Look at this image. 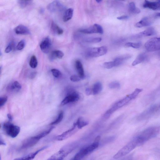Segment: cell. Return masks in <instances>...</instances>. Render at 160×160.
<instances>
[{
	"label": "cell",
	"mask_w": 160,
	"mask_h": 160,
	"mask_svg": "<svg viewBox=\"0 0 160 160\" xmlns=\"http://www.w3.org/2000/svg\"><path fill=\"white\" fill-rule=\"evenodd\" d=\"M79 32L86 34L99 33L102 34L104 33L103 28L100 25L97 24H95L87 29H80Z\"/></svg>",
	"instance_id": "cell-9"
},
{
	"label": "cell",
	"mask_w": 160,
	"mask_h": 160,
	"mask_svg": "<svg viewBox=\"0 0 160 160\" xmlns=\"http://www.w3.org/2000/svg\"><path fill=\"white\" fill-rule=\"evenodd\" d=\"M64 158L58 152L48 160H63Z\"/></svg>",
	"instance_id": "cell-41"
},
{
	"label": "cell",
	"mask_w": 160,
	"mask_h": 160,
	"mask_svg": "<svg viewBox=\"0 0 160 160\" xmlns=\"http://www.w3.org/2000/svg\"><path fill=\"white\" fill-rule=\"evenodd\" d=\"M54 127H52L48 130L42 132L37 135L31 137L26 139L22 143L20 148L24 149L32 147L36 145L40 140L49 134L54 129Z\"/></svg>",
	"instance_id": "cell-2"
},
{
	"label": "cell",
	"mask_w": 160,
	"mask_h": 160,
	"mask_svg": "<svg viewBox=\"0 0 160 160\" xmlns=\"http://www.w3.org/2000/svg\"><path fill=\"white\" fill-rule=\"evenodd\" d=\"M141 46L140 43H133L128 42L126 44V46L127 47H131L135 48H138Z\"/></svg>",
	"instance_id": "cell-35"
},
{
	"label": "cell",
	"mask_w": 160,
	"mask_h": 160,
	"mask_svg": "<svg viewBox=\"0 0 160 160\" xmlns=\"http://www.w3.org/2000/svg\"><path fill=\"white\" fill-rule=\"evenodd\" d=\"M120 84L117 81H113L109 84V87L112 89L119 88L120 87Z\"/></svg>",
	"instance_id": "cell-38"
},
{
	"label": "cell",
	"mask_w": 160,
	"mask_h": 160,
	"mask_svg": "<svg viewBox=\"0 0 160 160\" xmlns=\"http://www.w3.org/2000/svg\"><path fill=\"white\" fill-rule=\"evenodd\" d=\"M76 127L77 126L74 124L72 128L64 132L63 134L57 136L56 138V140L62 141L69 138L77 131L78 130L76 128Z\"/></svg>",
	"instance_id": "cell-12"
},
{
	"label": "cell",
	"mask_w": 160,
	"mask_h": 160,
	"mask_svg": "<svg viewBox=\"0 0 160 160\" xmlns=\"http://www.w3.org/2000/svg\"><path fill=\"white\" fill-rule=\"evenodd\" d=\"M77 145L76 142L70 143L64 147L60 150V152L65 157L76 148Z\"/></svg>",
	"instance_id": "cell-14"
},
{
	"label": "cell",
	"mask_w": 160,
	"mask_h": 160,
	"mask_svg": "<svg viewBox=\"0 0 160 160\" xmlns=\"http://www.w3.org/2000/svg\"><path fill=\"white\" fill-rule=\"evenodd\" d=\"M15 46L14 43L13 42L11 43L8 44L6 48L5 52L6 53H10L14 48Z\"/></svg>",
	"instance_id": "cell-42"
},
{
	"label": "cell",
	"mask_w": 160,
	"mask_h": 160,
	"mask_svg": "<svg viewBox=\"0 0 160 160\" xmlns=\"http://www.w3.org/2000/svg\"><path fill=\"white\" fill-rule=\"evenodd\" d=\"M156 33L155 29L152 27H150L140 32L137 36L139 37L149 36L156 34Z\"/></svg>",
	"instance_id": "cell-22"
},
{
	"label": "cell",
	"mask_w": 160,
	"mask_h": 160,
	"mask_svg": "<svg viewBox=\"0 0 160 160\" xmlns=\"http://www.w3.org/2000/svg\"><path fill=\"white\" fill-rule=\"evenodd\" d=\"M8 100L7 96H4L0 98V107L3 106L6 104Z\"/></svg>",
	"instance_id": "cell-44"
},
{
	"label": "cell",
	"mask_w": 160,
	"mask_h": 160,
	"mask_svg": "<svg viewBox=\"0 0 160 160\" xmlns=\"http://www.w3.org/2000/svg\"><path fill=\"white\" fill-rule=\"evenodd\" d=\"M37 73L36 72H33L30 75V78L33 79L36 76Z\"/></svg>",
	"instance_id": "cell-47"
},
{
	"label": "cell",
	"mask_w": 160,
	"mask_h": 160,
	"mask_svg": "<svg viewBox=\"0 0 160 160\" xmlns=\"http://www.w3.org/2000/svg\"><path fill=\"white\" fill-rule=\"evenodd\" d=\"M145 48L148 52H154L160 50V37L151 39L147 42Z\"/></svg>",
	"instance_id": "cell-8"
},
{
	"label": "cell",
	"mask_w": 160,
	"mask_h": 160,
	"mask_svg": "<svg viewBox=\"0 0 160 160\" xmlns=\"http://www.w3.org/2000/svg\"><path fill=\"white\" fill-rule=\"evenodd\" d=\"M147 56L145 53H143L139 55L133 62L132 66H135L147 60Z\"/></svg>",
	"instance_id": "cell-25"
},
{
	"label": "cell",
	"mask_w": 160,
	"mask_h": 160,
	"mask_svg": "<svg viewBox=\"0 0 160 160\" xmlns=\"http://www.w3.org/2000/svg\"><path fill=\"white\" fill-rule=\"evenodd\" d=\"M80 96L78 93L74 92L67 96L61 103V106H64L70 103L78 101Z\"/></svg>",
	"instance_id": "cell-11"
},
{
	"label": "cell",
	"mask_w": 160,
	"mask_h": 160,
	"mask_svg": "<svg viewBox=\"0 0 160 160\" xmlns=\"http://www.w3.org/2000/svg\"><path fill=\"white\" fill-rule=\"evenodd\" d=\"M102 39L100 38L96 37L88 38L86 39L85 41L86 42L89 43H98L100 42Z\"/></svg>",
	"instance_id": "cell-36"
},
{
	"label": "cell",
	"mask_w": 160,
	"mask_h": 160,
	"mask_svg": "<svg viewBox=\"0 0 160 160\" xmlns=\"http://www.w3.org/2000/svg\"><path fill=\"white\" fill-rule=\"evenodd\" d=\"M143 91L142 89L136 88L131 94L128 95L114 104L118 109L121 108L129 103L131 101L136 98L140 93Z\"/></svg>",
	"instance_id": "cell-6"
},
{
	"label": "cell",
	"mask_w": 160,
	"mask_h": 160,
	"mask_svg": "<svg viewBox=\"0 0 160 160\" xmlns=\"http://www.w3.org/2000/svg\"><path fill=\"white\" fill-rule=\"evenodd\" d=\"M129 18V17L127 15H123L118 17L117 19L118 20H127Z\"/></svg>",
	"instance_id": "cell-45"
},
{
	"label": "cell",
	"mask_w": 160,
	"mask_h": 160,
	"mask_svg": "<svg viewBox=\"0 0 160 160\" xmlns=\"http://www.w3.org/2000/svg\"><path fill=\"white\" fill-rule=\"evenodd\" d=\"M7 116L8 119L9 121L10 122L12 121L13 118L12 115L10 114H7Z\"/></svg>",
	"instance_id": "cell-48"
},
{
	"label": "cell",
	"mask_w": 160,
	"mask_h": 160,
	"mask_svg": "<svg viewBox=\"0 0 160 160\" xmlns=\"http://www.w3.org/2000/svg\"><path fill=\"white\" fill-rule=\"evenodd\" d=\"M103 89V86L100 82L96 83L93 86L92 92L93 95H98L101 91Z\"/></svg>",
	"instance_id": "cell-29"
},
{
	"label": "cell",
	"mask_w": 160,
	"mask_h": 160,
	"mask_svg": "<svg viewBox=\"0 0 160 160\" xmlns=\"http://www.w3.org/2000/svg\"><path fill=\"white\" fill-rule=\"evenodd\" d=\"M46 148V147H43L35 152L27 155L23 157L17 158L15 160H32L40 152L45 149Z\"/></svg>",
	"instance_id": "cell-21"
},
{
	"label": "cell",
	"mask_w": 160,
	"mask_h": 160,
	"mask_svg": "<svg viewBox=\"0 0 160 160\" xmlns=\"http://www.w3.org/2000/svg\"><path fill=\"white\" fill-rule=\"evenodd\" d=\"M92 90L90 88H87L85 91L86 94L88 96H89L91 95L92 92Z\"/></svg>",
	"instance_id": "cell-46"
},
{
	"label": "cell",
	"mask_w": 160,
	"mask_h": 160,
	"mask_svg": "<svg viewBox=\"0 0 160 160\" xmlns=\"http://www.w3.org/2000/svg\"><path fill=\"white\" fill-rule=\"evenodd\" d=\"M131 57V56L128 55L116 58L113 61L115 66L116 67L122 65L124 62L130 59Z\"/></svg>",
	"instance_id": "cell-23"
},
{
	"label": "cell",
	"mask_w": 160,
	"mask_h": 160,
	"mask_svg": "<svg viewBox=\"0 0 160 160\" xmlns=\"http://www.w3.org/2000/svg\"><path fill=\"white\" fill-rule=\"evenodd\" d=\"M32 1H18V4L20 7L23 8L30 5L32 2Z\"/></svg>",
	"instance_id": "cell-34"
},
{
	"label": "cell",
	"mask_w": 160,
	"mask_h": 160,
	"mask_svg": "<svg viewBox=\"0 0 160 160\" xmlns=\"http://www.w3.org/2000/svg\"><path fill=\"white\" fill-rule=\"evenodd\" d=\"M98 147L97 144L93 143L80 150L70 160H81L86 155L90 154Z\"/></svg>",
	"instance_id": "cell-5"
},
{
	"label": "cell",
	"mask_w": 160,
	"mask_h": 160,
	"mask_svg": "<svg viewBox=\"0 0 160 160\" xmlns=\"http://www.w3.org/2000/svg\"><path fill=\"white\" fill-rule=\"evenodd\" d=\"M79 129H81L88 124V122L83 121L81 118H79L76 122L74 123Z\"/></svg>",
	"instance_id": "cell-30"
},
{
	"label": "cell",
	"mask_w": 160,
	"mask_h": 160,
	"mask_svg": "<svg viewBox=\"0 0 160 160\" xmlns=\"http://www.w3.org/2000/svg\"><path fill=\"white\" fill-rule=\"evenodd\" d=\"M29 64L31 68L33 69L36 68L38 65V61L36 56L33 55L31 57Z\"/></svg>",
	"instance_id": "cell-32"
},
{
	"label": "cell",
	"mask_w": 160,
	"mask_h": 160,
	"mask_svg": "<svg viewBox=\"0 0 160 160\" xmlns=\"http://www.w3.org/2000/svg\"><path fill=\"white\" fill-rule=\"evenodd\" d=\"M51 41L49 37H47L43 39L40 44L41 51L45 54L50 52L51 46Z\"/></svg>",
	"instance_id": "cell-13"
},
{
	"label": "cell",
	"mask_w": 160,
	"mask_h": 160,
	"mask_svg": "<svg viewBox=\"0 0 160 160\" xmlns=\"http://www.w3.org/2000/svg\"><path fill=\"white\" fill-rule=\"evenodd\" d=\"M25 42L24 40H22L20 41L16 47V48L17 50L20 51L23 50L25 47Z\"/></svg>",
	"instance_id": "cell-40"
},
{
	"label": "cell",
	"mask_w": 160,
	"mask_h": 160,
	"mask_svg": "<svg viewBox=\"0 0 160 160\" xmlns=\"http://www.w3.org/2000/svg\"><path fill=\"white\" fill-rule=\"evenodd\" d=\"M21 84L17 81H15L9 84L6 88L7 91L11 92L19 91L21 89Z\"/></svg>",
	"instance_id": "cell-17"
},
{
	"label": "cell",
	"mask_w": 160,
	"mask_h": 160,
	"mask_svg": "<svg viewBox=\"0 0 160 160\" xmlns=\"http://www.w3.org/2000/svg\"><path fill=\"white\" fill-rule=\"evenodd\" d=\"M128 11L132 14H138L140 12V10L136 7L134 2H131L129 4Z\"/></svg>",
	"instance_id": "cell-28"
},
{
	"label": "cell",
	"mask_w": 160,
	"mask_h": 160,
	"mask_svg": "<svg viewBox=\"0 0 160 160\" xmlns=\"http://www.w3.org/2000/svg\"><path fill=\"white\" fill-rule=\"evenodd\" d=\"M64 112H61L59 114L58 116L56 119L55 121L52 122L50 124L51 125H56L60 123L63 119L64 117Z\"/></svg>",
	"instance_id": "cell-33"
},
{
	"label": "cell",
	"mask_w": 160,
	"mask_h": 160,
	"mask_svg": "<svg viewBox=\"0 0 160 160\" xmlns=\"http://www.w3.org/2000/svg\"><path fill=\"white\" fill-rule=\"evenodd\" d=\"M51 72L53 76L56 78H58L61 76L62 73L58 69H53L51 70Z\"/></svg>",
	"instance_id": "cell-37"
},
{
	"label": "cell",
	"mask_w": 160,
	"mask_h": 160,
	"mask_svg": "<svg viewBox=\"0 0 160 160\" xmlns=\"http://www.w3.org/2000/svg\"><path fill=\"white\" fill-rule=\"evenodd\" d=\"M104 67L107 69H110L114 67L115 65L113 61L105 62L104 64Z\"/></svg>",
	"instance_id": "cell-39"
},
{
	"label": "cell",
	"mask_w": 160,
	"mask_h": 160,
	"mask_svg": "<svg viewBox=\"0 0 160 160\" xmlns=\"http://www.w3.org/2000/svg\"><path fill=\"white\" fill-rule=\"evenodd\" d=\"M158 108V106L156 105H154L151 106L139 115L137 118L138 119L141 121L148 119L156 112Z\"/></svg>",
	"instance_id": "cell-10"
},
{
	"label": "cell",
	"mask_w": 160,
	"mask_h": 160,
	"mask_svg": "<svg viewBox=\"0 0 160 160\" xmlns=\"http://www.w3.org/2000/svg\"><path fill=\"white\" fill-rule=\"evenodd\" d=\"M71 81L73 82H77L81 81L82 79L79 76L76 75H72L70 77Z\"/></svg>",
	"instance_id": "cell-43"
},
{
	"label": "cell",
	"mask_w": 160,
	"mask_h": 160,
	"mask_svg": "<svg viewBox=\"0 0 160 160\" xmlns=\"http://www.w3.org/2000/svg\"><path fill=\"white\" fill-rule=\"evenodd\" d=\"M156 16L160 17V13H158L156 15Z\"/></svg>",
	"instance_id": "cell-49"
},
{
	"label": "cell",
	"mask_w": 160,
	"mask_h": 160,
	"mask_svg": "<svg viewBox=\"0 0 160 160\" xmlns=\"http://www.w3.org/2000/svg\"><path fill=\"white\" fill-rule=\"evenodd\" d=\"M137 146V142L134 139L119 150L118 152L114 155V158L117 159L125 156L135 149Z\"/></svg>",
	"instance_id": "cell-4"
},
{
	"label": "cell",
	"mask_w": 160,
	"mask_h": 160,
	"mask_svg": "<svg viewBox=\"0 0 160 160\" xmlns=\"http://www.w3.org/2000/svg\"><path fill=\"white\" fill-rule=\"evenodd\" d=\"M159 56L160 57V53H159Z\"/></svg>",
	"instance_id": "cell-51"
},
{
	"label": "cell",
	"mask_w": 160,
	"mask_h": 160,
	"mask_svg": "<svg viewBox=\"0 0 160 160\" xmlns=\"http://www.w3.org/2000/svg\"><path fill=\"white\" fill-rule=\"evenodd\" d=\"M159 131L157 127H153L146 129L135 138L138 145L143 144L150 139L156 136Z\"/></svg>",
	"instance_id": "cell-1"
},
{
	"label": "cell",
	"mask_w": 160,
	"mask_h": 160,
	"mask_svg": "<svg viewBox=\"0 0 160 160\" xmlns=\"http://www.w3.org/2000/svg\"><path fill=\"white\" fill-rule=\"evenodd\" d=\"M64 55L63 52L59 50H56L52 52L49 55L48 59L51 61H53L57 58L61 59Z\"/></svg>",
	"instance_id": "cell-20"
},
{
	"label": "cell",
	"mask_w": 160,
	"mask_h": 160,
	"mask_svg": "<svg viewBox=\"0 0 160 160\" xmlns=\"http://www.w3.org/2000/svg\"><path fill=\"white\" fill-rule=\"evenodd\" d=\"M143 6L145 8L153 10H160V1L154 2L145 1L143 4Z\"/></svg>",
	"instance_id": "cell-15"
},
{
	"label": "cell",
	"mask_w": 160,
	"mask_h": 160,
	"mask_svg": "<svg viewBox=\"0 0 160 160\" xmlns=\"http://www.w3.org/2000/svg\"><path fill=\"white\" fill-rule=\"evenodd\" d=\"M51 29L53 33L57 35H61L63 34L64 31L54 22H52L51 25Z\"/></svg>",
	"instance_id": "cell-26"
},
{
	"label": "cell",
	"mask_w": 160,
	"mask_h": 160,
	"mask_svg": "<svg viewBox=\"0 0 160 160\" xmlns=\"http://www.w3.org/2000/svg\"><path fill=\"white\" fill-rule=\"evenodd\" d=\"M2 128L6 134L12 138H15L18 135L20 131L19 126L14 125L10 121L4 123Z\"/></svg>",
	"instance_id": "cell-3"
},
{
	"label": "cell",
	"mask_w": 160,
	"mask_h": 160,
	"mask_svg": "<svg viewBox=\"0 0 160 160\" xmlns=\"http://www.w3.org/2000/svg\"><path fill=\"white\" fill-rule=\"evenodd\" d=\"M15 31L18 34L26 35L31 34L29 29L23 25H20L17 26L15 29Z\"/></svg>",
	"instance_id": "cell-18"
},
{
	"label": "cell",
	"mask_w": 160,
	"mask_h": 160,
	"mask_svg": "<svg viewBox=\"0 0 160 160\" xmlns=\"http://www.w3.org/2000/svg\"><path fill=\"white\" fill-rule=\"evenodd\" d=\"M74 10L72 8H69L66 10L65 13L63 20L64 22H67L72 19L73 15Z\"/></svg>",
	"instance_id": "cell-27"
},
{
	"label": "cell",
	"mask_w": 160,
	"mask_h": 160,
	"mask_svg": "<svg viewBox=\"0 0 160 160\" xmlns=\"http://www.w3.org/2000/svg\"><path fill=\"white\" fill-rule=\"evenodd\" d=\"M117 110L113 106L112 108L106 111L104 115V118L105 119H108L111 115Z\"/></svg>",
	"instance_id": "cell-31"
},
{
	"label": "cell",
	"mask_w": 160,
	"mask_h": 160,
	"mask_svg": "<svg viewBox=\"0 0 160 160\" xmlns=\"http://www.w3.org/2000/svg\"><path fill=\"white\" fill-rule=\"evenodd\" d=\"M58 153H59V152H58ZM59 154H60V153H59Z\"/></svg>",
	"instance_id": "cell-52"
},
{
	"label": "cell",
	"mask_w": 160,
	"mask_h": 160,
	"mask_svg": "<svg viewBox=\"0 0 160 160\" xmlns=\"http://www.w3.org/2000/svg\"><path fill=\"white\" fill-rule=\"evenodd\" d=\"M152 23L151 21L148 18L145 17L136 24V27L141 28L150 25Z\"/></svg>",
	"instance_id": "cell-24"
},
{
	"label": "cell",
	"mask_w": 160,
	"mask_h": 160,
	"mask_svg": "<svg viewBox=\"0 0 160 160\" xmlns=\"http://www.w3.org/2000/svg\"><path fill=\"white\" fill-rule=\"evenodd\" d=\"M107 51V48L105 46L91 48L87 50L86 55L89 58L99 57L105 55Z\"/></svg>",
	"instance_id": "cell-7"
},
{
	"label": "cell",
	"mask_w": 160,
	"mask_h": 160,
	"mask_svg": "<svg viewBox=\"0 0 160 160\" xmlns=\"http://www.w3.org/2000/svg\"><path fill=\"white\" fill-rule=\"evenodd\" d=\"M102 1H96V2H97L98 3H100L102 2Z\"/></svg>",
	"instance_id": "cell-50"
},
{
	"label": "cell",
	"mask_w": 160,
	"mask_h": 160,
	"mask_svg": "<svg viewBox=\"0 0 160 160\" xmlns=\"http://www.w3.org/2000/svg\"><path fill=\"white\" fill-rule=\"evenodd\" d=\"M63 7V6L59 1H55L48 4L47 8L51 12H55L60 11Z\"/></svg>",
	"instance_id": "cell-16"
},
{
	"label": "cell",
	"mask_w": 160,
	"mask_h": 160,
	"mask_svg": "<svg viewBox=\"0 0 160 160\" xmlns=\"http://www.w3.org/2000/svg\"><path fill=\"white\" fill-rule=\"evenodd\" d=\"M75 66L79 77L81 79L85 78V74L83 66L81 61L77 60L75 62Z\"/></svg>",
	"instance_id": "cell-19"
}]
</instances>
